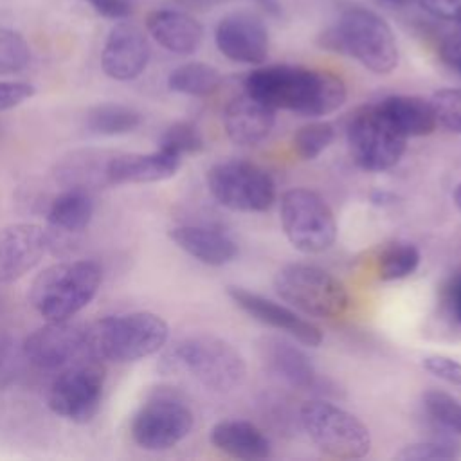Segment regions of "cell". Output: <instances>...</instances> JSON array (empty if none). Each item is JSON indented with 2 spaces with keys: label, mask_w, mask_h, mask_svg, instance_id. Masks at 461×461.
Returning a JSON list of instances; mask_svg holds the SVG:
<instances>
[{
  "label": "cell",
  "mask_w": 461,
  "mask_h": 461,
  "mask_svg": "<svg viewBox=\"0 0 461 461\" xmlns=\"http://www.w3.org/2000/svg\"><path fill=\"white\" fill-rule=\"evenodd\" d=\"M274 288L281 299L319 319H337L349 306L344 283L315 265L292 263L283 267L274 277Z\"/></svg>",
  "instance_id": "5"
},
{
  "label": "cell",
  "mask_w": 461,
  "mask_h": 461,
  "mask_svg": "<svg viewBox=\"0 0 461 461\" xmlns=\"http://www.w3.org/2000/svg\"><path fill=\"white\" fill-rule=\"evenodd\" d=\"M427 414L448 432L461 436V403L448 393L430 389L423 394Z\"/></svg>",
  "instance_id": "31"
},
{
  "label": "cell",
  "mask_w": 461,
  "mask_h": 461,
  "mask_svg": "<svg viewBox=\"0 0 461 461\" xmlns=\"http://www.w3.org/2000/svg\"><path fill=\"white\" fill-rule=\"evenodd\" d=\"M49 234L34 223L0 229V283H11L32 270L45 256Z\"/></svg>",
  "instance_id": "15"
},
{
  "label": "cell",
  "mask_w": 461,
  "mask_h": 461,
  "mask_svg": "<svg viewBox=\"0 0 461 461\" xmlns=\"http://www.w3.org/2000/svg\"><path fill=\"white\" fill-rule=\"evenodd\" d=\"M169 238L189 256L209 267H221L236 259L238 245L223 230L207 225H178Z\"/></svg>",
  "instance_id": "23"
},
{
  "label": "cell",
  "mask_w": 461,
  "mask_h": 461,
  "mask_svg": "<svg viewBox=\"0 0 461 461\" xmlns=\"http://www.w3.org/2000/svg\"><path fill=\"white\" fill-rule=\"evenodd\" d=\"M90 4V7L110 20H124L133 14L135 11V0H85Z\"/></svg>",
  "instance_id": "38"
},
{
  "label": "cell",
  "mask_w": 461,
  "mask_h": 461,
  "mask_svg": "<svg viewBox=\"0 0 461 461\" xmlns=\"http://www.w3.org/2000/svg\"><path fill=\"white\" fill-rule=\"evenodd\" d=\"M180 160L182 157L162 148L153 153L117 151L110 164L112 184H149L167 180L178 171Z\"/></svg>",
  "instance_id": "21"
},
{
  "label": "cell",
  "mask_w": 461,
  "mask_h": 461,
  "mask_svg": "<svg viewBox=\"0 0 461 461\" xmlns=\"http://www.w3.org/2000/svg\"><path fill=\"white\" fill-rule=\"evenodd\" d=\"M429 14L456 22L457 14L461 13V0H416Z\"/></svg>",
  "instance_id": "39"
},
{
  "label": "cell",
  "mask_w": 461,
  "mask_h": 461,
  "mask_svg": "<svg viewBox=\"0 0 461 461\" xmlns=\"http://www.w3.org/2000/svg\"><path fill=\"white\" fill-rule=\"evenodd\" d=\"M184 4L191 5V7H196V9H207V7H212V5H218L221 2H227V0H182Z\"/></svg>",
  "instance_id": "44"
},
{
  "label": "cell",
  "mask_w": 461,
  "mask_h": 461,
  "mask_svg": "<svg viewBox=\"0 0 461 461\" xmlns=\"http://www.w3.org/2000/svg\"><path fill=\"white\" fill-rule=\"evenodd\" d=\"M371 200H373V203H376V205H385V203H393V202H396L394 194L385 193V191H376V193H373Z\"/></svg>",
  "instance_id": "43"
},
{
  "label": "cell",
  "mask_w": 461,
  "mask_h": 461,
  "mask_svg": "<svg viewBox=\"0 0 461 461\" xmlns=\"http://www.w3.org/2000/svg\"><path fill=\"white\" fill-rule=\"evenodd\" d=\"M420 250L407 241L387 245L378 256V277L382 281H396L411 276L420 265Z\"/></svg>",
  "instance_id": "29"
},
{
  "label": "cell",
  "mask_w": 461,
  "mask_h": 461,
  "mask_svg": "<svg viewBox=\"0 0 461 461\" xmlns=\"http://www.w3.org/2000/svg\"><path fill=\"white\" fill-rule=\"evenodd\" d=\"M378 106L407 139L429 135L438 126L430 101L421 97L389 95L382 99Z\"/></svg>",
  "instance_id": "25"
},
{
  "label": "cell",
  "mask_w": 461,
  "mask_h": 461,
  "mask_svg": "<svg viewBox=\"0 0 461 461\" xmlns=\"http://www.w3.org/2000/svg\"><path fill=\"white\" fill-rule=\"evenodd\" d=\"M261 360L279 380L299 391H319L324 380L319 376L308 355L292 342L277 337H265L259 342Z\"/></svg>",
  "instance_id": "18"
},
{
  "label": "cell",
  "mask_w": 461,
  "mask_h": 461,
  "mask_svg": "<svg viewBox=\"0 0 461 461\" xmlns=\"http://www.w3.org/2000/svg\"><path fill=\"white\" fill-rule=\"evenodd\" d=\"M423 367L439 380H445L454 385H461V362L450 357H445V355L425 357Z\"/></svg>",
  "instance_id": "36"
},
{
  "label": "cell",
  "mask_w": 461,
  "mask_h": 461,
  "mask_svg": "<svg viewBox=\"0 0 461 461\" xmlns=\"http://www.w3.org/2000/svg\"><path fill=\"white\" fill-rule=\"evenodd\" d=\"M245 92L274 110L306 117L328 115L339 110L348 97L342 77L299 65L259 67L247 76Z\"/></svg>",
  "instance_id": "1"
},
{
  "label": "cell",
  "mask_w": 461,
  "mask_h": 461,
  "mask_svg": "<svg viewBox=\"0 0 461 461\" xmlns=\"http://www.w3.org/2000/svg\"><path fill=\"white\" fill-rule=\"evenodd\" d=\"M378 2L384 5H389V7H405L414 0H378Z\"/></svg>",
  "instance_id": "45"
},
{
  "label": "cell",
  "mask_w": 461,
  "mask_h": 461,
  "mask_svg": "<svg viewBox=\"0 0 461 461\" xmlns=\"http://www.w3.org/2000/svg\"><path fill=\"white\" fill-rule=\"evenodd\" d=\"M447 308L448 313L454 321L461 322V277H456L448 286H447Z\"/></svg>",
  "instance_id": "41"
},
{
  "label": "cell",
  "mask_w": 461,
  "mask_h": 461,
  "mask_svg": "<svg viewBox=\"0 0 461 461\" xmlns=\"http://www.w3.org/2000/svg\"><path fill=\"white\" fill-rule=\"evenodd\" d=\"M221 85V74L218 68L202 63V61H191L176 67L167 76V86L173 92L193 95V97H205L218 90Z\"/></svg>",
  "instance_id": "28"
},
{
  "label": "cell",
  "mask_w": 461,
  "mask_h": 461,
  "mask_svg": "<svg viewBox=\"0 0 461 461\" xmlns=\"http://www.w3.org/2000/svg\"><path fill=\"white\" fill-rule=\"evenodd\" d=\"M149 61V43L144 32L128 22H121L108 32L101 54L104 74L115 81L139 77Z\"/></svg>",
  "instance_id": "17"
},
{
  "label": "cell",
  "mask_w": 461,
  "mask_h": 461,
  "mask_svg": "<svg viewBox=\"0 0 461 461\" xmlns=\"http://www.w3.org/2000/svg\"><path fill=\"white\" fill-rule=\"evenodd\" d=\"M456 22H457V23H459V27H461V13H459V14H457V18H456Z\"/></svg>",
  "instance_id": "47"
},
{
  "label": "cell",
  "mask_w": 461,
  "mask_h": 461,
  "mask_svg": "<svg viewBox=\"0 0 461 461\" xmlns=\"http://www.w3.org/2000/svg\"><path fill=\"white\" fill-rule=\"evenodd\" d=\"M162 149H167L178 157L198 153L203 149V137L196 124L189 121H178L171 124L160 137Z\"/></svg>",
  "instance_id": "34"
},
{
  "label": "cell",
  "mask_w": 461,
  "mask_h": 461,
  "mask_svg": "<svg viewBox=\"0 0 461 461\" xmlns=\"http://www.w3.org/2000/svg\"><path fill=\"white\" fill-rule=\"evenodd\" d=\"M23 355L40 369H63L88 355L86 328L68 321H47L25 339Z\"/></svg>",
  "instance_id": "13"
},
{
  "label": "cell",
  "mask_w": 461,
  "mask_h": 461,
  "mask_svg": "<svg viewBox=\"0 0 461 461\" xmlns=\"http://www.w3.org/2000/svg\"><path fill=\"white\" fill-rule=\"evenodd\" d=\"M229 297L252 319L285 331L286 335L294 337L304 346L317 348L322 342V331L313 322L299 317L290 308L274 303L272 299H267L256 292L245 290L241 286H229L227 288Z\"/></svg>",
  "instance_id": "16"
},
{
  "label": "cell",
  "mask_w": 461,
  "mask_h": 461,
  "mask_svg": "<svg viewBox=\"0 0 461 461\" xmlns=\"http://www.w3.org/2000/svg\"><path fill=\"white\" fill-rule=\"evenodd\" d=\"M461 457V443L452 438H434L405 445L394 454L398 461H429V459H457Z\"/></svg>",
  "instance_id": "32"
},
{
  "label": "cell",
  "mask_w": 461,
  "mask_h": 461,
  "mask_svg": "<svg viewBox=\"0 0 461 461\" xmlns=\"http://www.w3.org/2000/svg\"><path fill=\"white\" fill-rule=\"evenodd\" d=\"M36 88L23 81H0V112L11 110L31 99Z\"/></svg>",
  "instance_id": "37"
},
{
  "label": "cell",
  "mask_w": 461,
  "mask_h": 461,
  "mask_svg": "<svg viewBox=\"0 0 461 461\" xmlns=\"http://www.w3.org/2000/svg\"><path fill=\"white\" fill-rule=\"evenodd\" d=\"M194 414L173 389L162 387L139 407L131 420V438L144 450H167L193 429Z\"/></svg>",
  "instance_id": "10"
},
{
  "label": "cell",
  "mask_w": 461,
  "mask_h": 461,
  "mask_svg": "<svg viewBox=\"0 0 461 461\" xmlns=\"http://www.w3.org/2000/svg\"><path fill=\"white\" fill-rule=\"evenodd\" d=\"M117 151L85 148L61 157L52 169L58 184L70 189H104L113 187L110 176V164Z\"/></svg>",
  "instance_id": "19"
},
{
  "label": "cell",
  "mask_w": 461,
  "mask_h": 461,
  "mask_svg": "<svg viewBox=\"0 0 461 461\" xmlns=\"http://www.w3.org/2000/svg\"><path fill=\"white\" fill-rule=\"evenodd\" d=\"M171 371H185L211 391L229 393L243 384L247 366L241 353L212 335L187 337L166 357Z\"/></svg>",
  "instance_id": "4"
},
{
  "label": "cell",
  "mask_w": 461,
  "mask_h": 461,
  "mask_svg": "<svg viewBox=\"0 0 461 461\" xmlns=\"http://www.w3.org/2000/svg\"><path fill=\"white\" fill-rule=\"evenodd\" d=\"M335 139V128L326 121H313L301 126L294 135V149L304 160L317 158Z\"/></svg>",
  "instance_id": "30"
},
{
  "label": "cell",
  "mask_w": 461,
  "mask_h": 461,
  "mask_svg": "<svg viewBox=\"0 0 461 461\" xmlns=\"http://www.w3.org/2000/svg\"><path fill=\"white\" fill-rule=\"evenodd\" d=\"M454 202H456V205L461 209V182H459L457 187L454 189Z\"/></svg>",
  "instance_id": "46"
},
{
  "label": "cell",
  "mask_w": 461,
  "mask_h": 461,
  "mask_svg": "<svg viewBox=\"0 0 461 461\" xmlns=\"http://www.w3.org/2000/svg\"><path fill=\"white\" fill-rule=\"evenodd\" d=\"M346 137L351 158L366 171H385L402 158L407 137L376 104H366L351 113Z\"/></svg>",
  "instance_id": "8"
},
{
  "label": "cell",
  "mask_w": 461,
  "mask_h": 461,
  "mask_svg": "<svg viewBox=\"0 0 461 461\" xmlns=\"http://www.w3.org/2000/svg\"><path fill=\"white\" fill-rule=\"evenodd\" d=\"M281 225L294 249L304 254L328 250L337 240V221L330 205L304 187H294L279 200Z\"/></svg>",
  "instance_id": "9"
},
{
  "label": "cell",
  "mask_w": 461,
  "mask_h": 461,
  "mask_svg": "<svg viewBox=\"0 0 461 461\" xmlns=\"http://www.w3.org/2000/svg\"><path fill=\"white\" fill-rule=\"evenodd\" d=\"M207 187L214 200L230 211L263 212L276 202V184L258 164L225 160L207 171Z\"/></svg>",
  "instance_id": "11"
},
{
  "label": "cell",
  "mask_w": 461,
  "mask_h": 461,
  "mask_svg": "<svg viewBox=\"0 0 461 461\" xmlns=\"http://www.w3.org/2000/svg\"><path fill=\"white\" fill-rule=\"evenodd\" d=\"M101 279V267L95 261L54 263L34 277L29 301L45 321H68L90 304Z\"/></svg>",
  "instance_id": "3"
},
{
  "label": "cell",
  "mask_w": 461,
  "mask_h": 461,
  "mask_svg": "<svg viewBox=\"0 0 461 461\" xmlns=\"http://www.w3.org/2000/svg\"><path fill=\"white\" fill-rule=\"evenodd\" d=\"M104 367L97 358L77 360L61 369L49 391V409L74 423H88L101 409Z\"/></svg>",
  "instance_id": "12"
},
{
  "label": "cell",
  "mask_w": 461,
  "mask_h": 461,
  "mask_svg": "<svg viewBox=\"0 0 461 461\" xmlns=\"http://www.w3.org/2000/svg\"><path fill=\"white\" fill-rule=\"evenodd\" d=\"M167 335V322L153 312L110 315L86 328L88 355L115 364L135 362L162 349Z\"/></svg>",
  "instance_id": "2"
},
{
  "label": "cell",
  "mask_w": 461,
  "mask_h": 461,
  "mask_svg": "<svg viewBox=\"0 0 461 461\" xmlns=\"http://www.w3.org/2000/svg\"><path fill=\"white\" fill-rule=\"evenodd\" d=\"M85 122L86 130L94 135L115 137L135 131L142 122V115L135 108L126 104L103 103L92 106L86 112Z\"/></svg>",
  "instance_id": "27"
},
{
  "label": "cell",
  "mask_w": 461,
  "mask_h": 461,
  "mask_svg": "<svg viewBox=\"0 0 461 461\" xmlns=\"http://www.w3.org/2000/svg\"><path fill=\"white\" fill-rule=\"evenodd\" d=\"M214 43L227 59L245 65L265 63L270 49L267 25L250 11H234L220 18Z\"/></svg>",
  "instance_id": "14"
},
{
  "label": "cell",
  "mask_w": 461,
  "mask_h": 461,
  "mask_svg": "<svg viewBox=\"0 0 461 461\" xmlns=\"http://www.w3.org/2000/svg\"><path fill=\"white\" fill-rule=\"evenodd\" d=\"M146 29L160 47L180 56L196 52L203 40L202 23L191 14L175 9L151 11L146 16Z\"/></svg>",
  "instance_id": "22"
},
{
  "label": "cell",
  "mask_w": 461,
  "mask_h": 461,
  "mask_svg": "<svg viewBox=\"0 0 461 461\" xmlns=\"http://www.w3.org/2000/svg\"><path fill=\"white\" fill-rule=\"evenodd\" d=\"M274 108L245 92L225 106V133L238 146H258L274 128Z\"/></svg>",
  "instance_id": "20"
},
{
  "label": "cell",
  "mask_w": 461,
  "mask_h": 461,
  "mask_svg": "<svg viewBox=\"0 0 461 461\" xmlns=\"http://www.w3.org/2000/svg\"><path fill=\"white\" fill-rule=\"evenodd\" d=\"M94 214V202L88 191L67 187L59 193L47 212V220L56 232L79 234L86 229Z\"/></svg>",
  "instance_id": "26"
},
{
  "label": "cell",
  "mask_w": 461,
  "mask_h": 461,
  "mask_svg": "<svg viewBox=\"0 0 461 461\" xmlns=\"http://www.w3.org/2000/svg\"><path fill=\"white\" fill-rule=\"evenodd\" d=\"M31 49L25 38L13 31L0 27V76L16 74L29 65Z\"/></svg>",
  "instance_id": "33"
},
{
  "label": "cell",
  "mask_w": 461,
  "mask_h": 461,
  "mask_svg": "<svg viewBox=\"0 0 461 461\" xmlns=\"http://www.w3.org/2000/svg\"><path fill=\"white\" fill-rule=\"evenodd\" d=\"M299 420L313 445L337 459H360L371 450L369 429L342 407L312 400L301 407Z\"/></svg>",
  "instance_id": "6"
},
{
  "label": "cell",
  "mask_w": 461,
  "mask_h": 461,
  "mask_svg": "<svg viewBox=\"0 0 461 461\" xmlns=\"http://www.w3.org/2000/svg\"><path fill=\"white\" fill-rule=\"evenodd\" d=\"M263 13H267L268 16L279 18L283 14V5L279 0H252Z\"/></svg>",
  "instance_id": "42"
},
{
  "label": "cell",
  "mask_w": 461,
  "mask_h": 461,
  "mask_svg": "<svg viewBox=\"0 0 461 461\" xmlns=\"http://www.w3.org/2000/svg\"><path fill=\"white\" fill-rule=\"evenodd\" d=\"M211 443L236 459H265L272 454L270 439L247 420H221L214 423Z\"/></svg>",
  "instance_id": "24"
},
{
  "label": "cell",
  "mask_w": 461,
  "mask_h": 461,
  "mask_svg": "<svg viewBox=\"0 0 461 461\" xmlns=\"http://www.w3.org/2000/svg\"><path fill=\"white\" fill-rule=\"evenodd\" d=\"M439 58L461 76V34H448L441 40Z\"/></svg>",
  "instance_id": "40"
},
{
  "label": "cell",
  "mask_w": 461,
  "mask_h": 461,
  "mask_svg": "<svg viewBox=\"0 0 461 461\" xmlns=\"http://www.w3.org/2000/svg\"><path fill=\"white\" fill-rule=\"evenodd\" d=\"M342 56H351L375 74H389L398 65V45L389 23L371 9L349 7L335 23Z\"/></svg>",
  "instance_id": "7"
},
{
  "label": "cell",
  "mask_w": 461,
  "mask_h": 461,
  "mask_svg": "<svg viewBox=\"0 0 461 461\" xmlns=\"http://www.w3.org/2000/svg\"><path fill=\"white\" fill-rule=\"evenodd\" d=\"M438 124L448 131L461 133V88L438 90L430 99Z\"/></svg>",
  "instance_id": "35"
}]
</instances>
